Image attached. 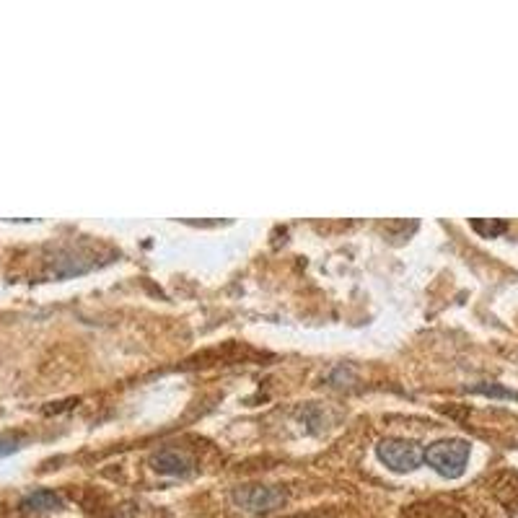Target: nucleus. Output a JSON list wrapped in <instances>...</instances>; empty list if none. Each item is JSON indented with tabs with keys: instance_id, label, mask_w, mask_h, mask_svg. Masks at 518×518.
<instances>
[{
	"instance_id": "423d86ee",
	"label": "nucleus",
	"mask_w": 518,
	"mask_h": 518,
	"mask_svg": "<svg viewBox=\"0 0 518 518\" xmlns=\"http://www.w3.org/2000/svg\"><path fill=\"white\" fill-rule=\"evenodd\" d=\"M472 226H474V231H480V234L485 236V239H493V236H498V234H503V231H506V223H482V221H474Z\"/></svg>"
},
{
	"instance_id": "f257e3e1",
	"label": "nucleus",
	"mask_w": 518,
	"mask_h": 518,
	"mask_svg": "<svg viewBox=\"0 0 518 518\" xmlns=\"http://www.w3.org/2000/svg\"><path fill=\"white\" fill-rule=\"evenodd\" d=\"M469 456H472L469 441H464V438H443V441L430 443L428 449H425L423 459L428 462V467L436 469L441 477L456 480V477H462L464 469H467Z\"/></svg>"
},
{
	"instance_id": "f03ea898",
	"label": "nucleus",
	"mask_w": 518,
	"mask_h": 518,
	"mask_svg": "<svg viewBox=\"0 0 518 518\" xmlns=\"http://www.w3.org/2000/svg\"><path fill=\"white\" fill-rule=\"evenodd\" d=\"M376 454H379L381 464L392 469L397 474H407L412 469L420 467L423 462V451L417 449L412 441H402V438H386L376 446Z\"/></svg>"
},
{
	"instance_id": "39448f33",
	"label": "nucleus",
	"mask_w": 518,
	"mask_h": 518,
	"mask_svg": "<svg viewBox=\"0 0 518 518\" xmlns=\"http://www.w3.org/2000/svg\"><path fill=\"white\" fill-rule=\"evenodd\" d=\"M24 511H57V508H63V498L52 490H34L32 495H26L24 503H21Z\"/></svg>"
},
{
	"instance_id": "0eeeda50",
	"label": "nucleus",
	"mask_w": 518,
	"mask_h": 518,
	"mask_svg": "<svg viewBox=\"0 0 518 518\" xmlns=\"http://www.w3.org/2000/svg\"><path fill=\"white\" fill-rule=\"evenodd\" d=\"M13 451H19V441L16 438H0V459L13 454Z\"/></svg>"
},
{
	"instance_id": "7ed1b4c3",
	"label": "nucleus",
	"mask_w": 518,
	"mask_h": 518,
	"mask_svg": "<svg viewBox=\"0 0 518 518\" xmlns=\"http://www.w3.org/2000/svg\"><path fill=\"white\" fill-rule=\"evenodd\" d=\"M231 500H234L239 508H244L247 513L259 516V513H270L275 511V508L283 506L285 493L280 490V487L252 485V487H239V490H234Z\"/></svg>"
},
{
	"instance_id": "20e7f679",
	"label": "nucleus",
	"mask_w": 518,
	"mask_h": 518,
	"mask_svg": "<svg viewBox=\"0 0 518 518\" xmlns=\"http://www.w3.org/2000/svg\"><path fill=\"white\" fill-rule=\"evenodd\" d=\"M151 464L158 474H169V477H187L192 472V459L177 449L158 451Z\"/></svg>"
}]
</instances>
